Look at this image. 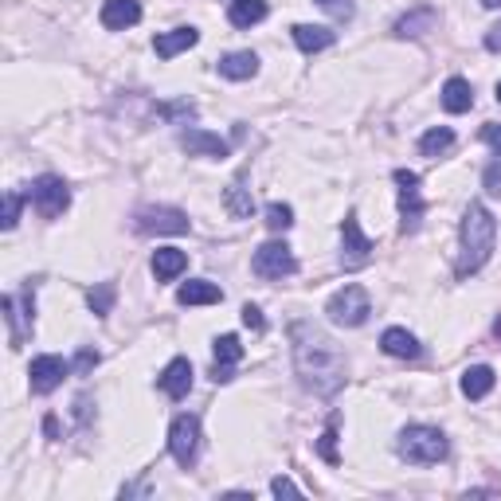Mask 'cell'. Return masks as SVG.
Instances as JSON below:
<instances>
[{
  "instance_id": "6da1fadb",
  "label": "cell",
  "mask_w": 501,
  "mask_h": 501,
  "mask_svg": "<svg viewBox=\"0 0 501 501\" xmlns=\"http://www.w3.org/2000/svg\"><path fill=\"white\" fill-rule=\"evenodd\" d=\"M290 341H294V365H298V376L310 392L317 396H333V392L345 384V357L341 349L329 341L322 329L298 322L290 329Z\"/></svg>"
},
{
  "instance_id": "7a4b0ae2",
  "label": "cell",
  "mask_w": 501,
  "mask_h": 501,
  "mask_svg": "<svg viewBox=\"0 0 501 501\" xmlns=\"http://www.w3.org/2000/svg\"><path fill=\"white\" fill-rule=\"evenodd\" d=\"M494 239H497V223L489 216V208L471 204L462 216V259H458V274L462 279L486 266V259L494 255Z\"/></svg>"
},
{
  "instance_id": "3957f363",
  "label": "cell",
  "mask_w": 501,
  "mask_h": 501,
  "mask_svg": "<svg viewBox=\"0 0 501 501\" xmlns=\"http://www.w3.org/2000/svg\"><path fill=\"white\" fill-rule=\"evenodd\" d=\"M446 435L439 428H428V423H411V428L400 431V443H396V454L411 466H435L446 458Z\"/></svg>"
},
{
  "instance_id": "277c9868",
  "label": "cell",
  "mask_w": 501,
  "mask_h": 501,
  "mask_svg": "<svg viewBox=\"0 0 501 501\" xmlns=\"http://www.w3.org/2000/svg\"><path fill=\"white\" fill-rule=\"evenodd\" d=\"M325 314H329V322H333V325L357 329V325H365V322H368L372 302H368V294L360 290V286H345V290H337L333 298H329Z\"/></svg>"
},
{
  "instance_id": "5b68a950",
  "label": "cell",
  "mask_w": 501,
  "mask_h": 501,
  "mask_svg": "<svg viewBox=\"0 0 501 501\" xmlns=\"http://www.w3.org/2000/svg\"><path fill=\"white\" fill-rule=\"evenodd\" d=\"M134 228L142 231V236H185L192 228L188 216L180 208H137L134 212Z\"/></svg>"
},
{
  "instance_id": "8992f818",
  "label": "cell",
  "mask_w": 501,
  "mask_h": 501,
  "mask_svg": "<svg viewBox=\"0 0 501 501\" xmlns=\"http://www.w3.org/2000/svg\"><path fill=\"white\" fill-rule=\"evenodd\" d=\"M255 274L259 279H290V274L298 271V259H294V251L286 247L282 239H271V243H263L259 251H255Z\"/></svg>"
},
{
  "instance_id": "52a82bcc",
  "label": "cell",
  "mask_w": 501,
  "mask_h": 501,
  "mask_svg": "<svg viewBox=\"0 0 501 501\" xmlns=\"http://www.w3.org/2000/svg\"><path fill=\"white\" fill-rule=\"evenodd\" d=\"M168 451H173V458L185 471L196 462V454H200V419L196 415H177L173 419V428H168Z\"/></svg>"
},
{
  "instance_id": "ba28073f",
  "label": "cell",
  "mask_w": 501,
  "mask_h": 501,
  "mask_svg": "<svg viewBox=\"0 0 501 501\" xmlns=\"http://www.w3.org/2000/svg\"><path fill=\"white\" fill-rule=\"evenodd\" d=\"M31 204H36V212L44 220L63 216V212H67V204H71L67 180H63V177H39L36 185H31Z\"/></svg>"
},
{
  "instance_id": "9c48e42d",
  "label": "cell",
  "mask_w": 501,
  "mask_h": 501,
  "mask_svg": "<svg viewBox=\"0 0 501 501\" xmlns=\"http://www.w3.org/2000/svg\"><path fill=\"white\" fill-rule=\"evenodd\" d=\"M372 259V239L360 231L357 216H345V223H341V266L345 271H360Z\"/></svg>"
},
{
  "instance_id": "30bf717a",
  "label": "cell",
  "mask_w": 501,
  "mask_h": 501,
  "mask_svg": "<svg viewBox=\"0 0 501 501\" xmlns=\"http://www.w3.org/2000/svg\"><path fill=\"white\" fill-rule=\"evenodd\" d=\"M396 185H400V216H403V236L419 228L423 220V200H419V177L411 168H396Z\"/></svg>"
},
{
  "instance_id": "8fae6325",
  "label": "cell",
  "mask_w": 501,
  "mask_h": 501,
  "mask_svg": "<svg viewBox=\"0 0 501 501\" xmlns=\"http://www.w3.org/2000/svg\"><path fill=\"white\" fill-rule=\"evenodd\" d=\"M31 392H39V396H48V392H56L63 380L71 376V365L63 357H36L31 360Z\"/></svg>"
},
{
  "instance_id": "7c38bea8",
  "label": "cell",
  "mask_w": 501,
  "mask_h": 501,
  "mask_svg": "<svg viewBox=\"0 0 501 501\" xmlns=\"http://www.w3.org/2000/svg\"><path fill=\"white\" fill-rule=\"evenodd\" d=\"M99 20H102V28H110V31H125L142 20V4H137V0H106Z\"/></svg>"
},
{
  "instance_id": "4fadbf2b",
  "label": "cell",
  "mask_w": 501,
  "mask_h": 501,
  "mask_svg": "<svg viewBox=\"0 0 501 501\" xmlns=\"http://www.w3.org/2000/svg\"><path fill=\"white\" fill-rule=\"evenodd\" d=\"M157 384H161V392L165 396H173V400H185L188 396V388H192V365L185 357H177V360H168L165 372L157 376Z\"/></svg>"
},
{
  "instance_id": "5bb4252c",
  "label": "cell",
  "mask_w": 501,
  "mask_h": 501,
  "mask_svg": "<svg viewBox=\"0 0 501 501\" xmlns=\"http://www.w3.org/2000/svg\"><path fill=\"white\" fill-rule=\"evenodd\" d=\"M180 149H188V157H228V142H220L208 130H185L180 134Z\"/></svg>"
},
{
  "instance_id": "9a60e30c",
  "label": "cell",
  "mask_w": 501,
  "mask_h": 501,
  "mask_svg": "<svg viewBox=\"0 0 501 501\" xmlns=\"http://www.w3.org/2000/svg\"><path fill=\"white\" fill-rule=\"evenodd\" d=\"M380 349L388 357H400V360H415L423 353L419 349V341H415L408 329H400V325H392V329H384V337H380Z\"/></svg>"
},
{
  "instance_id": "2e32d148",
  "label": "cell",
  "mask_w": 501,
  "mask_h": 501,
  "mask_svg": "<svg viewBox=\"0 0 501 501\" xmlns=\"http://www.w3.org/2000/svg\"><path fill=\"white\" fill-rule=\"evenodd\" d=\"M177 302L180 306H216V302H223V290L208 279H192L177 290Z\"/></svg>"
},
{
  "instance_id": "e0dca14e",
  "label": "cell",
  "mask_w": 501,
  "mask_h": 501,
  "mask_svg": "<svg viewBox=\"0 0 501 501\" xmlns=\"http://www.w3.org/2000/svg\"><path fill=\"white\" fill-rule=\"evenodd\" d=\"M196 28H173V31H165V36H157L153 39V51L161 59H173L180 56V51H188V48H196Z\"/></svg>"
},
{
  "instance_id": "ac0fdd59",
  "label": "cell",
  "mask_w": 501,
  "mask_h": 501,
  "mask_svg": "<svg viewBox=\"0 0 501 501\" xmlns=\"http://www.w3.org/2000/svg\"><path fill=\"white\" fill-rule=\"evenodd\" d=\"M185 271H188V255H185V251L161 247V251L153 255V274H157V282H173V279H180Z\"/></svg>"
},
{
  "instance_id": "d6986e66",
  "label": "cell",
  "mask_w": 501,
  "mask_h": 501,
  "mask_svg": "<svg viewBox=\"0 0 501 501\" xmlns=\"http://www.w3.org/2000/svg\"><path fill=\"white\" fill-rule=\"evenodd\" d=\"M220 74L223 79H251V74H259V56L255 51H231V56H223L220 59Z\"/></svg>"
},
{
  "instance_id": "ffe728a7",
  "label": "cell",
  "mask_w": 501,
  "mask_h": 501,
  "mask_svg": "<svg viewBox=\"0 0 501 501\" xmlns=\"http://www.w3.org/2000/svg\"><path fill=\"white\" fill-rule=\"evenodd\" d=\"M333 31L329 28H317V24H294V44L306 51V56H314V51H325L333 48Z\"/></svg>"
},
{
  "instance_id": "44dd1931",
  "label": "cell",
  "mask_w": 501,
  "mask_h": 501,
  "mask_svg": "<svg viewBox=\"0 0 501 501\" xmlns=\"http://www.w3.org/2000/svg\"><path fill=\"white\" fill-rule=\"evenodd\" d=\"M494 384H497L494 368H489V365H474V368L462 372V396L482 400V396H489V392H494Z\"/></svg>"
},
{
  "instance_id": "7402d4cb",
  "label": "cell",
  "mask_w": 501,
  "mask_h": 501,
  "mask_svg": "<svg viewBox=\"0 0 501 501\" xmlns=\"http://www.w3.org/2000/svg\"><path fill=\"white\" fill-rule=\"evenodd\" d=\"M443 106L451 114H466L474 106V87L466 79H446V87H443Z\"/></svg>"
},
{
  "instance_id": "603a6c76",
  "label": "cell",
  "mask_w": 501,
  "mask_h": 501,
  "mask_svg": "<svg viewBox=\"0 0 501 501\" xmlns=\"http://www.w3.org/2000/svg\"><path fill=\"white\" fill-rule=\"evenodd\" d=\"M228 20L236 28H255L259 20H266V0H231Z\"/></svg>"
},
{
  "instance_id": "cb8c5ba5",
  "label": "cell",
  "mask_w": 501,
  "mask_h": 501,
  "mask_svg": "<svg viewBox=\"0 0 501 501\" xmlns=\"http://www.w3.org/2000/svg\"><path fill=\"white\" fill-rule=\"evenodd\" d=\"M435 20H439L435 8H415V13L396 20V36H423L428 28H435Z\"/></svg>"
},
{
  "instance_id": "d4e9b609",
  "label": "cell",
  "mask_w": 501,
  "mask_h": 501,
  "mask_svg": "<svg viewBox=\"0 0 501 501\" xmlns=\"http://www.w3.org/2000/svg\"><path fill=\"white\" fill-rule=\"evenodd\" d=\"M454 149V134L446 130V125H439V130H428L419 137V153L423 157H443V153H451Z\"/></svg>"
},
{
  "instance_id": "484cf974",
  "label": "cell",
  "mask_w": 501,
  "mask_h": 501,
  "mask_svg": "<svg viewBox=\"0 0 501 501\" xmlns=\"http://www.w3.org/2000/svg\"><path fill=\"white\" fill-rule=\"evenodd\" d=\"M243 360V345H239V337L236 333H223V337H216V365H223V368H236Z\"/></svg>"
},
{
  "instance_id": "4316f807",
  "label": "cell",
  "mask_w": 501,
  "mask_h": 501,
  "mask_svg": "<svg viewBox=\"0 0 501 501\" xmlns=\"http://www.w3.org/2000/svg\"><path fill=\"white\" fill-rule=\"evenodd\" d=\"M223 204H228V212H231L236 220H251L255 200H251V192L243 188V185H231V188H228V196H223Z\"/></svg>"
},
{
  "instance_id": "83f0119b",
  "label": "cell",
  "mask_w": 501,
  "mask_h": 501,
  "mask_svg": "<svg viewBox=\"0 0 501 501\" xmlns=\"http://www.w3.org/2000/svg\"><path fill=\"white\" fill-rule=\"evenodd\" d=\"M87 302H91V310L106 317L110 314V306H114V282H102V286H94V290L87 294Z\"/></svg>"
},
{
  "instance_id": "f1b7e54d",
  "label": "cell",
  "mask_w": 501,
  "mask_h": 501,
  "mask_svg": "<svg viewBox=\"0 0 501 501\" xmlns=\"http://www.w3.org/2000/svg\"><path fill=\"white\" fill-rule=\"evenodd\" d=\"M290 223H294L290 204H266V228L271 231H286Z\"/></svg>"
},
{
  "instance_id": "f546056e",
  "label": "cell",
  "mask_w": 501,
  "mask_h": 501,
  "mask_svg": "<svg viewBox=\"0 0 501 501\" xmlns=\"http://www.w3.org/2000/svg\"><path fill=\"white\" fill-rule=\"evenodd\" d=\"M317 4H322L333 20H341V24H345V20H353V13H357L353 0H317Z\"/></svg>"
},
{
  "instance_id": "4dcf8cb0",
  "label": "cell",
  "mask_w": 501,
  "mask_h": 501,
  "mask_svg": "<svg viewBox=\"0 0 501 501\" xmlns=\"http://www.w3.org/2000/svg\"><path fill=\"white\" fill-rule=\"evenodd\" d=\"M482 185H486L489 196H501V157H497V161H489V165H486Z\"/></svg>"
},
{
  "instance_id": "1f68e13d",
  "label": "cell",
  "mask_w": 501,
  "mask_h": 501,
  "mask_svg": "<svg viewBox=\"0 0 501 501\" xmlns=\"http://www.w3.org/2000/svg\"><path fill=\"white\" fill-rule=\"evenodd\" d=\"M16 220H20V192H8L4 196V220L0 223H4V231H13Z\"/></svg>"
},
{
  "instance_id": "d6a6232c",
  "label": "cell",
  "mask_w": 501,
  "mask_h": 501,
  "mask_svg": "<svg viewBox=\"0 0 501 501\" xmlns=\"http://www.w3.org/2000/svg\"><path fill=\"white\" fill-rule=\"evenodd\" d=\"M317 451H322L325 462H337V428H325L322 443H317Z\"/></svg>"
},
{
  "instance_id": "836d02e7",
  "label": "cell",
  "mask_w": 501,
  "mask_h": 501,
  "mask_svg": "<svg viewBox=\"0 0 501 501\" xmlns=\"http://www.w3.org/2000/svg\"><path fill=\"white\" fill-rule=\"evenodd\" d=\"M482 142L494 149V153L501 157V125L497 122H489V125H482Z\"/></svg>"
},
{
  "instance_id": "e575fe53",
  "label": "cell",
  "mask_w": 501,
  "mask_h": 501,
  "mask_svg": "<svg viewBox=\"0 0 501 501\" xmlns=\"http://www.w3.org/2000/svg\"><path fill=\"white\" fill-rule=\"evenodd\" d=\"M243 325H247V329H255V333H259V329L266 325V322H263V310H259V306H243Z\"/></svg>"
},
{
  "instance_id": "d590c367",
  "label": "cell",
  "mask_w": 501,
  "mask_h": 501,
  "mask_svg": "<svg viewBox=\"0 0 501 501\" xmlns=\"http://www.w3.org/2000/svg\"><path fill=\"white\" fill-rule=\"evenodd\" d=\"M271 489H274V494H290V497H298V494H302V489H298L294 482H290V478H274V482H271Z\"/></svg>"
},
{
  "instance_id": "8d00e7d4",
  "label": "cell",
  "mask_w": 501,
  "mask_h": 501,
  "mask_svg": "<svg viewBox=\"0 0 501 501\" xmlns=\"http://www.w3.org/2000/svg\"><path fill=\"white\" fill-rule=\"evenodd\" d=\"M94 365H99V353H91V349H82L79 360H74V372H91Z\"/></svg>"
},
{
  "instance_id": "74e56055",
  "label": "cell",
  "mask_w": 501,
  "mask_h": 501,
  "mask_svg": "<svg viewBox=\"0 0 501 501\" xmlns=\"http://www.w3.org/2000/svg\"><path fill=\"white\" fill-rule=\"evenodd\" d=\"M486 48L489 51H501V24H494V28L486 31Z\"/></svg>"
},
{
  "instance_id": "f35d334b",
  "label": "cell",
  "mask_w": 501,
  "mask_h": 501,
  "mask_svg": "<svg viewBox=\"0 0 501 501\" xmlns=\"http://www.w3.org/2000/svg\"><path fill=\"white\" fill-rule=\"evenodd\" d=\"M482 4H486V8H501V0H482Z\"/></svg>"
},
{
  "instance_id": "ab89813d",
  "label": "cell",
  "mask_w": 501,
  "mask_h": 501,
  "mask_svg": "<svg viewBox=\"0 0 501 501\" xmlns=\"http://www.w3.org/2000/svg\"><path fill=\"white\" fill-rule=\"evenodd\" d=\"M497 102H501V82H497Z\"/></svg>"
}]
</instances>
